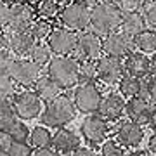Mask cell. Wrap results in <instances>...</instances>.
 <instances>
[{"label":"cell","instance_id":"1","mask_svg":"<svg viewBox=\"0 0 156 156\" xmlns=\"http://www.w3.org/2000/svg\"><path fill=\"white\" fill-rule=\"evenodd\" d=\"M123 14L116 4L99 2L97 5L90 9V26L97 37H108L116 31V28L122 26Z\"/></svg>","mask_w":156,"mask_h":156},{"label":"cell","instance_id":"2","mask_svg":"<svg viewBox=\"0 0 156 156\" xmlns=\"http://www.w3.org/2000/svg\"><path fill=\"white\" fill-rule=\"evenodd\" d=\"M76 116V108L75 102L69 95L61 94L56 99H52L47 102L44 108V111L40 115V122L42 125H47V128H64L69 122H73Z\"/></svg>","mask_w":156,"mask_h":156},{"label":"cell","instance_id":"3","mask_svg":"<svg viewBox=\"0 0 156 156\" xmlns=\"http://www.w3.org/2000/svg\"><path fill=\"white\" fill-rule=\"evenodd\" d=\"M47 75L61 90H69L80 83V62L71 56H54L47 66Z\"/></svg>","mask_w":156,"mask_h":156},{"label":"cell","instance_id":"4","mask_svg":"<svg viewBox=\"0 0 156 156\" xmlns=\"http://www.w3.org/2000/svg\"><path fill=\"white\" fill-rule=\"evenodd\" d=\"M59 23L62 24V28L71 30L75 33L87 31L90 26V9L76 2H69L59 11Z\"/></svg>","mask_w":156,"mask_h":156},{"label":"cell","instance_id":"5","mask_svg":"<svg viewBox=\"0 0 156 156\" xmlns=\"http://www.w3.org/2000/svg\"><path fill=\"white\" fill-rule=\"evenodd\" d=\"M12 106H14L16 116L21 118V120H35L44 111L40 97L35 94V90L30 89L16 92L12 97Z\"/></svg>","mask_w":156,"mask_h":156},{"label":"cell","instance_id":"6","mask_svg":"<svg viewBox=\"0 0 156 156\" xmlns=\"http://www.w3.org/2000/svg\"><path fill=\"white\" fill-rule=\"evenodd\" d=\"M101 99L102 95L95 83H80L73 94V102H75L76 111L83 113V115H92V113L99 111Z\"/></svg>","mask_w":156,"mask_h":156},{"label":"cell","instance_id":"7","mask_svg":"<svg viewBox=\"0 0 156 156\" xmlns=\"http://www.w3.org/2000/svg\"><path fill=\"white\" fill-rule=\"evenodd\" d=\"M9 76L12 78V82L19 87H30V85H35L37 80L42 76V68L37 66L33 61L30 59H14L11 69H9Z\"/></svg>","mask_w":156,"mask_h":156},{"label":"cell","instance_id":"8","mask_svg":"<svg viewBox=\"0 0 156 156\" xmlns=\"http://www.w3.org/2000/svg\"><path fill=\"white\" fill-rule=\"evenodd\" d=\"M47 45L56 56H71L76 52L78 33L68 28H56L47 38Z\"/></svg>","mask_w":156,"mask_h":156},{"label":"cell","instance_id":"9","mask_svg":"<svg viewBox=\"0 0 156 156\" xmlns=\"http://www.w3.org/2000/svg\"><path fill=\"white\" fill-rule=\"evenodd\" d=\"M101 52H102V40L101 37L94 33V31H82L78 33V45H76V57L78 62L83 61H99Z\"/></svg>","mask_w":156,"mask_h":156},{"label":"cell","instance_id":"10","mask_svg":"<svg viewBox=\"0 0 156 156\" xmlns=\"http://www.w3.org/2000/svg\"><path fill=\"white\" fill-rule=\"evenodd\" d=\"M80 132H82V137L89 144L101 146L106 142L108 134H109V127H108V122H104L99 115H90L82 122Z\"/></svg>","mask_w":156,"mask_h":156},{"label":"cell","instance_id":"11","mask_svg":"<svg viewBox=\"0 0 156 156\" xmlns=\"http://www.w3.org/2000/svg\"><path fill=\"white\" fill-rule=\"evenodd\" d=\"M134 38L125 35L123 31H115V33L104 37V40H102V52L106 56L118 57V59L125 56L128 57L134 52Z\"/></svg>","mask_w":156,"mask_h":156},{"label":"cell","instance_id":"12","mask_svg":"<svg viewBox=\"0 0 156 156\" xmlns=\"http://www.w3.org/2000/svg\"><path fill=\"white\" fill-rule=\"evenodd\" d=\"M156 106L151 102L147 97H134V99H128L127 106H125V113L128 115L130 122L137 123V125H147L151 122V116L154 113Z\"/></svg>","mask_w":156,"mask_h":156},{"label":"cell","instance_id":"13","mask_svg":"<svg viewBox=\"0 0 156 156\" xmlns=\"http://www.w3.org/2000/svg\"><path fill=\"white\" fill-rule=\"evenodd\" d=\"M4 35L7 38V49H9L12 56H28L30 50L37 44L28 30L26 31H16V30L5 28Z\"/></svg>","mask_w":156,"mask_h":156},{"label":"cell","instance_id":"14","mask_svg":"<svg viewBox=\"0 0 156 156\" xmlns=\"http://www.w3.org/2000/svg\"><path fill=\"white\" fill-rule=\"evenodd\" d=\"M123 62L118 57L111 56H102L97 61V73H99V80L108 85L120 83V80L123 78Z\"/></svg>","mask_w":156,"mask_h":156},{"label":"cell","instance_id":"15","mask_svg":"<svg viewBox=\"0 0 156 156\" xmlns=\"http://www.w3.org/2000/svg\"><path fill=\"white\" fill-rule=\"evenodd\" d=\"M125 106H127V102L123 101L122 95L109 92V94H106L101 99V106L97 113H99V116L104 122H116L125 113Z\"/></svg>","mask_w":156,"mask_h":156},{"label":"cell","instance_id":"16","mask_svg":"<svg viewBox=\"0 0 156 156\" xmlns=\"http://www.w3.org/2000/svg\"><path fill=\"white\" fill-rule=\"evenodd\" d=\"M35 9L26 5L24 2H14L11 4V21L7 28L16 30V31H26L30 24L35 21Z\"/></svg>","mask_w":156,"mask_h":156},{"label":"cell","instance_id":"17","mask_svg":"<svg viewBox=\"0 0 156 156\" xmlns=\"http://www.w3.org/2000/svg\"><path fill=\"white\" fill-rule=\"evenodd\" d=\"M80 147V137L69 128H59L52 137V149L59 156H69Z\"/></svg>","mask_w":156,"mask_h":156},{"label":"cell","instance_id":"18","mask_svg":"<svg viewBox=\"0 0 156 156\" xmlns=\"http://www.w3.org/2000/svg\"><path fill=\"white\" fill-rule=\"evenodd\" d=\"M123 68H125L128 76L137 78V80H142V78L149 76V73L153 71V64H151L149 57L144 56L142 52H132L125 59Z\"/></svg>","mask_w":156,"mask_h":156},{"label":"cell","instance_id":"19","mask_svg":"<svg viewBox=\"0 0 156 156\" xmlns=\"http://www.w3.org/2000/svg\"><path fill=\"white\" fill-rule=\"evenodd\" d=\"M116 139L125 147H137L142 142V139H144V130H142L140 125L127 120V122H122L118 125Z\"/></svg>","mask_w":156,"mask_h":156},{"label":"cell","instance_id":"20","mask_svg":"<svg viewBox=\"0 0 156 156\" xmlns=\"http://www.w3.org/2000/svg\"><path fill=\"white\" fill-rule=\"evenodd\" d=\"M35 87V94L40 97V101H44L45 104L50 102L52 99H56L57 95H61V89L59 85L49 76V75H42V76L37 80V83L33 85Z\"/></svg>","mask_w":156,"mask_h":156},{"label":"cell","instance_id":"21","mask_svg":"<svg viewBox=\"0 0 156 156\" xmlns=\"http://www.w3.org/2000/svg\"><path fill=\"white\" fill-rule=\"evenodd\" d=\"M122 31L128 37L135 38L139 33H142L146 30V19L140 12H132V14H125L122 21Z\"/></svg>","mask_w":156,"mask_h":156},{"label":"cell","instance_id":"22","mask_svg":"<svg viewBox=\"0 0 156 156\" xmlns=\"http://www.w3.org/2000/svg\"><path fill=\"white\" fill-rule=\"evenodd\" d=\"M56 30L54 26V21H47V19H40V17H35V21L30 24V35L35 38V42H42V40H47L50 37V33Z\"/></svg>","mask_w":156,"mask_h":156},{"label":"cell","instance_id":"23","mask_svg":"<svg viewBox=\"0 0 156 156\" xmlns=\"http://www.w3.org/2000/svg\"><path fill=\"white\" fill-rule=\"evenodd\" d=\"M52 132H50L47 127H35L31 132H30V146L35 147V149H44V147H50L52 146Z\"/></svg>","mask_w":156,"mask_h":156},{"label":"cell","instance_id":"24","mask_svg":"<svg viewBox=\"0 0 156 156\" xmlns=\"http://www.w3.org/2000/svg\"><path fill=\"white\" fill-rule=\"evenodd\" d=\"M17 123L12 101H0V132H9Z\"/></svg>","mask_w":156,"mask_h":156},{"label":"cell","instance_id":"25","mask_svg":"<svg viewBox=\"0 0 156 156\" xmlns=\"http://www.w3.org/2000/svg\"><path fill=\"white\" fill-rule=\"evenodd\" d=\"M134 45L142 54H156V31L144 30L134 38Z\"/></svg>","mask_w":156,"mask_h":156},{"label":"cell","instance_id":"26","mask_svg":"<svg viewBox=\"0 0 156 156\" xmlns=\"http://www.w3.org/2000/svg\"><path fill=\"white\" fill-rule=\"evenodd\" d=\"M30 61H33L37 66H49L50 59H52V50L49 49V45L44 44V42H37L33 45V49L30 50Z\"/></svg>","mask_w":156,"mask_h":156},{"label":"cell","instance_id":"27","mask_svg":"<svg viewBox=\"0 0 156 156\" xmlns=\"http://www.w3.org/2000/svg\"><path fill=\"white\" fill-rule=\"evenodd\" d=\"M120 94L123 97H130V99H134V97H139L140 92H142V80H137V78H132V76H123L120 80Z\"/></svg>","mask_w":156,"mask_h":156},{"label":"cell","instance_id":"28","mask_svg":"<svg viewBox=\"0 0 156 156\" xmlns=\"http://www.w3.org/2000/svg\"><path fill=\"white\" fill-rule=\"evenodd\" d=\"M35 16L40 19H47V21H56L59 17V7L50 0H42L35 7Z\"/></svg>","mask_w":156,"mask_h":156},{"label":"cell","instance_id":"29","mask_svg":"<svg viewBox=\"0 0 156 156\" xmlns=\"http://www.w3.org/2000/svg\"><path fill=\"white\" fill-rule=\"evenodd\" d=\"M97 80H99L97 62L95 61L80 62V83H95Z\"/></svg>","mask_w":156,"mask_h":156},{"label":"cell","instance_id":"30","mask_svg":"<svg viewBox=\"0 0 156 156\" xmlns=\"http://www.w3.org/2000/svg\"><path fill=\"white\" fill-rule=\"evenodd\" d=\"M16 94V83L9 75H0V101H12Z\"/></svg>","mask_w":156,"mask_h":156},{"label":"cell","instance_id":"31","mask_svg":"<svg viewBox=\"0 0 156 156\" xmlns=\"http://www.w3.org/2000/svg\"><path fill=\"white\" fill-rule=\"evenodd\" d=\"M7 134H9V137L12 139V142H26V140L30 139V128L23 122L17 120V123L7 132Z\"/></svg>","mask_w":156,"mask_h":156},{"label":"cell","instance_id":"32","mask_svg":"<svg viewBox=\"0 0 156 156\" xmlns=\"http://www.w3.org/2000/svg\"><path fill=\"white\" fill-rule=\"evenodd\" d=\"M33 153L30 142H12L5 156H33Z\"/></svg>","mask_w":156,"mask_h":156},{"label":"cell","instance_id":"33","mask_svg":"<svg viewBox=\"0 0 156 156\" xmlns=\"http://www.w3.org/2000/svg\"><path fill=\"white\" fill-rule=\"evenodd\" d=\"M101 154L102 156H125L123 146L118 140H106L102 147H101Z\"/></svg>","mask_w":156,"mask_h":156},{"label":"cell","instance_id":"34","mask_svg":"<svg viewBox=\"0 0 156 156\" xmlns=\"http://www.w3.org/2000/svg\"><path fill=\"white\" fill-rule=\"evenodd\" d=\"M14 59L16 57L9 52V49L0 50V75H9V69H11Z\"/></svg>","mask_w":156,"mask_h":156},{"label":"cell","instance_id":"35","mask_svg":"<svg viewBox=\"0 0 156 156\" xmlns=\"http://www.w3.org/2000/svg\"><path fill=\"white\" fill-rule=\"evenodd\" d=\"M142 5L140 0H120L118 7L123 14H132V12H139V7Z\"/></svg>","mask_w":156,"mask_h":156},{"label":"cell","instance_id":"36","mask_svg":"<svg viewBox=\"0 0 156 156\" xmlns=\"http://www.w3.org/2000/svg\"><path fill=\"white\" fill-rule=\"evenodd\" d=\"M11 21V4L0 0V30H5Z\"/></svg>","mask_w":156,"mask_h":156},{"label":"cell","instance_id":"37","mask_svg":"<svg viewBox=\"0 0 156 156\" xmlns=\"http://www.w3.org/2000/svg\"><path fill=\"white\" fill-rule=\"evenodd\" d=\"M144 19H146V24H149L151 28H156V0L146 7Z\"/></svg>","mask_w":156,"mask_h":156},{"label":"cell","instance_id":"38","mask_svg":"<svg viewBox=\"0 0 156 156\" xmlns=\"http://www.w3.org/2000/svg\"><path fill=\"white\" fill-rule=\"evenodd\" d=\"M12 144V139L9 137L7 132H0V156H5L9 147Z\"/></svg>","mask_w":156,"mask_h":156},{"label":"cell","instance_id":"39","mask_svg":"<svg viewBox=\"0 0 156 156\" xmlns=\"http://www.w3.org/2000/svg\"><path fill=\"white\" fill-rule=\"evenodd\" d=\"M146 90H147V94H149L151 101H153V102H156V75L149 78V82L146 83Z\"/></svg>","mask_w":156,"mask_h":156},{"label":"cell","instance_id":"40","mask_svg":"<svg viewBox=\"0 0 156 156\" xmlns=\"http://www.w3.org/2000/svg\"><path fill=\"white\" fill-rule=\"evenodd\" d=\"M71 156H99V153H97L94 147H82V146H80Z\"/></svg>","mask_w":156,"mask_h":156},{"label":"cell","instance_id":"41","mask_svg":"<svg viewBox=\"0 0 156 156\" xmlns=\"http://www.w3.org/2000/svg\"><path fill=\"white\" fill-rule=\"evenodd\" d=\"M33 156H59L52 147H44V149H37L33 153Z\"/></svg>","mask_w":156,"mask_h":156},{"label":"cell","instance_id":"42","mask_svg":"<svg viewBox=\"0 0 156 156\" xmlns=\"http://www.w3.org/2000/svg\"><path fill=\"white\" fill-rule=\"evenodd\" d=\"M76 4H80V5H85V7H94V5H97L99 4V0H75Z\"/></svg>","mask_w":156,"mask_h":156},{"label":"cell","instance_id":"43","mask_svg":"<svg viewBox=\"0 0 156 156\" xmlns=\"http://www.w3.org/2000/svg\"><path fill=\"white\" fill-rule=\"evenodd\" d=\"M147 147H149L151 153H154L156 154V134H153L149 137V140H147Z\"/></svg>","mask_w":156,"mask_h":156},{"label":"cell","instance_id":"44","mask_svg":"<svg viewBox=\"0 0 156 156\" xmlns=\"http://www.w3.org/2000/svg\"><path fill=\"white\" fill-rule=\"evenodd\" d=\"M2 49H7V38L4 35V30H0V50Z\"/></svg>","mask_w":156,"mask_h":156},{"label":"cell","instance_id":"45","mask_svg":"<svg viewBox=\"0 0 156 156\" xmlns=\"http://www.w3.org/2000/svg\"><path fill=\"white\" fill-rule=\"evenodd\" d=\"M130 156H151L149 151H144V149H135L130 153Z\"/></svg>","mask_w":156,"mask_h":156},{"label":"cell","instance_id":"46","mask_svg":"<svg viewBox=\"0 0 156 156\" xmlns=\"http://www.w3.org/2000/svg\"><path fill=\"white\" fill-rule=\"evenodd\" d=\"M21 2H24V4H26V5H30V7H37L40 4V2H42V0H21Z\"/></svg>","mask_w":156,"mask_h":156},{"label":"cell","instance_id":"47","mask_svg":"<svg viewBox=\"0 0 156 156\" xmlns=\"http://www.w3.org/2000/svg\"><path fill=\"white\" fill-rule=\"evenodd\" d=\"M50 2H54L57 7H64V5H68V4H69V0H50Z\"/></svg>","mask_w":156,"mask_h":156},{"label":"cell","instance_id":"48","mask_svg":"<svg viewBox=\"0 0 156 156\" xmlns=\"http://www.w3.org/2000/svg\"><path fill=\"white\" fill-rule=\"evenodd\" d=\"M149 125H151V128L154 130V134H156V109H154V113H153V116H151V122H149Z\"/></svg>","mask_w":156,"mask_h":156},{"label":"cell","instance_id":"49","mask_svg":"<svg viewBox=\"0 0 156 156\" xmlns=\"http://www.w3.org/2000/svg\"><path fill=\"white\" fill-rule=\"evenodd\" d=\"M151 64H153V71H156V56L153 57V61H151Z\"/></svg>","mask_w":156,"mask_h":156},{"label":"cell","instance_id":"50","mask_svg":"<svg viewBox=\"0 0 156 156\" xmlns=\"http://www.w3.org/2000/svg\"><path fill=\"white\" fill-rule=\"evenodd\" d=\"M102 2H108V4H116V5H118V2H120V0H102Z\"/></svg>","mask_w":156,"mask_h":156},{"label":"cell","instance_id":"51","mask_svg":"<svg viewBox=\"0 0 156 156\" xmlns=\"http://www.w3.org/2000/svg\"><path fill=\"white\" fill-rule=\"evenodd\" d=\"M140 2H142V4H147V5H149V4H153V2H154V0H140Z\"/></svg>","mask_w":156,"mask_h":156},{"label":"cell","instance_id":"52","mask_svg":"<svg viewBox=\"0 0 156 156\" xmlns=\"http://www.w3.org/2000/svg\"><path fill=\"white\" fill-rule=\"evenodd\" d=\"M2 2H7V4H14V2H19V0H2Z\"/></svg>","mask_w":156,"mask_h":156}]
</instances>
